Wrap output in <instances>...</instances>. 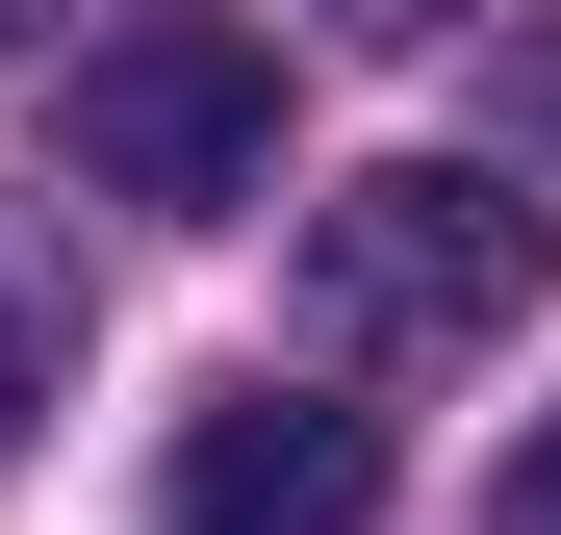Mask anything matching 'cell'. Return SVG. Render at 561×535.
<instances>
[{"instance_id":"obj_2","label":"cell","mask_w":561,"mask_h":535,"mask_svg":"<svg viewBox=\"0 0 561 535\" xmlns=\"http://www.w3.org/2000/svg\"><path fill=\"white\" fill-rule=\"evenodd\" d=\"M77 178L153 205V230H230L280 178V51L230 26V0H128V26L77 51Z\"/></svg>"},{"instance_id":"obj_8","label":"cell","mask_w":561,"mask_h":535,"mask_svg":"<svg viewBox=\"0 0 561 535\" xmlns=\"http://www.w3.org/2000/svg\"><path fill=\"white\" fill-rule=\"evenodd\" d=\"M26 51H51V0H0V77H26Z\"/></svg>"},{"instance_id":"obj_6","label":"cell","mask_w":561,"mask_h":535,"mask_svg":"<svg viewBox=\"0 0 561 535\" xmlns=\"http://www.w3.org/2000/svg\"><path fill=\"white\" fill-rule=\"evenodd\" d=\"M511 128H536V153H561V26H511Z\"/></svg>"},{"instance_id":"obj_7","label":"cell","mask_w":561,"mask_h":535,"mask_svg":"<svg viewBox=\"0 0 561 535\" xmlns=\"http://www.w3.org/2000/svg\"><path fill=\"white\" fill-rule=\"evenodd\" d=\"M332 26H357V51H434V26H459V0H332Z\"/></svg>"},{"instance_id":"obj_1","label":"cell","mask_w":561,"mask_h":535,"mask_svg":"<svg viewBox=\"0 0 561 535\" xmlns=\"http://www.w3.org/2000/svg\"><path fill=\"white\" fill-rule=\"evenodd\" d=\"M536 178H485V153H383V178H332L307 205V332L332 357H485L511 306H536Z\"/></svg>"},{"instance_id":"obj_5","label":"cell","mask_w":561,"mask_h":535,"mask_svg":"<svg viewBox=\"0 0 561 535\" xmlns=\"http://www.w3.org/2000/svg\"><path fill=\"white\" fill-rule=\"evenodd\" d=\"M485 535H561V408L511 433V485H485Z\"/></svg>"},{"instance_id":"obj_4","label":"cell","mask_w":561,"mask_h":535,"mask_svg":"<svg viewBox=\"0 0 561 535\" xmlns=\"http://www.w3.org/2000/svg\"><path fill=\"white\" fill-rule=\"evenodd\" d=\"M51 383H77V255H51L26 205H0V460L51 433Z\"/></svg>"},{"instance_id":"obj_3","label":"cell","mask_w":561,"mask_h":535,"mask_svg":"<svg viewBox=\"0 0 561 535\" xmlns=\"http://www.w3.org/2000/svg\"><path fill=\"white\" fill-rule=\"evenodd\" d=\"M153 510H179V535H357V510H383V408H332V383H230V408H179Z\"/></svg>"}]
</instances>
